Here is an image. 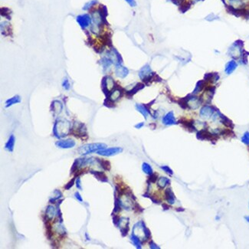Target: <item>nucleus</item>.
Listing matches in <instances>:
<instances>
[{
  "label": "nucleus",
  "mask_w": 249,
  "mask_h": 249,
  "mask_svg": "<svg viewBox=\"0 0 249 249\" xmlns=\"http://www.w3.org/2000/svg\"><path fill=\"white\" fill-rule=\"evenodd\" d=\"M56 213L55 208L53 205H48L45 211V216L48 220H52Z\"/></svg>",
  "instance_id": "21"
},
{
  "label": "nucleus",
  "mask_w": 249,
  "mask_h": 249,
  "mask_svg": "<svg viewBox=\"0 0 249 249\" xmlns=\"http://www.w3.org/2000/svg\"><path fill=\"white\" fill-rule=\"evenodd\" d=\"M162 208H163V209L164 210H168L170 208V206L169 205H167V204H166V203H164V204H162Z\"/></svg>",
  "instance_id": "49"
},
{
  "label": "nucleus",
  "mask_w": 249,
  "mask_h": 249,
  "mask_svg": "<svg viewBox=\"0 0 249 249\" xmlns=\"http://www.w3.org/2000/svg\"><path fill=\"white\" fill-rule=\"evenodd\" d=\"M57 147L61 149H70L75 146V141L71 139H67V140H60L55 143Z\"/></svg>",
  "instance_id": "8"
},
{
  "label": "nucleus",
  "mask_w": 249,
  "mask_h": 249,
  "mask_svg": "<svg viewBox=\"0 0 249 249\" xmlns=\"http://www.w3.org/2000/svg\"><path fill=\"white\" fill-rule=\"evenodd\" d=\"M204 84H205V83H204V81H198L197 84H196V87H195L193 92H192V94H198V93L200 92V91L202 90L203 87H204Z\"/></svg>",
  "instance_id": "32"
},
{
  "label": "nucleus",
  "mask_w": 249,
  "mask_h": 249,
  "mask_svg": "<svg viewBox=\"0 0 249 249\" xmlns=\"http://www.w3.org/2000/svg\"><path fill=\"white\" fill-rule=\"evenodd\" d=\"M143 125H144V123L141 122V123H139V124H137V125H135V127L137 128V129H140V128L143 127Z\"/></svg>",
  "instance_id": "48"
},
{
  "label": "nucleus",
  "mask_w": 249,
  "mask_h": 249,
  "mask_svg": "<svg viewBox=\"0 0 249 249\" xmlns=\"http://www.w3.org/2000/svg\"><path fill=\"white\" fill-rule=\"evenodd\" d=\"M75 184H76V186H77V188H78V189H80V190L82 189V186H81V179H80L79 177L76 178Z\"/></svg>",
  "instance_id": "43"
},
{
  "label": "nucleus",
  "mask_w": 249,
  "mask_h": 249,
  "mask_svg": "<svg viewBox=\"0 0 249 249\" xmlns=\"http://www.w3.org/2000/svg\"><path fill=\"white\" fill-rule=\"evenodd\" d=\"M77 22H78V24L81 25V28H87V26L91 23V18L87 14H84V15H78L77 17Z\"/></svg>",
  "instance_id": "10"
},
{
  "label": "nucleus",
  "mask_w": 249,
  "mask_h": 249,
  "mask_svg": "<svg viewBox=\"0 0 249 249\" xmlns=\"http://www.w3.org/2000/svg\"><path fill=\"white\" fill-rule=\"evenodd\" d=\"M90 173L91 174L95 176L97 179H98L100 182H103V183H107L108 182V179H107V175L103 173V172H99V171H94V170H90Z\"/></svg>",
  "instance_id": "16"
},
{
  "label": "nucleus",
  "mask_w": 249,
  "mask_h": 249,
  "mask_svg": "<svg viewBox=\"0 0 249 249\" xmlns=\"http://www.w3.org/2000/svg\"><path fill=\"white\" fill-rule=\"evenodd\" d=\"M121 204H120V199L116 198L115 199V204H114V213H117L121 209Z\"/></svg>",
  "instance_id": "33"
},
{
  "label": "nucleus",
  "mask_w": 249,
  "mask_h": 249,
  "mask_svg": "<svg viewBox=\"0 0 249 249\" xmlns=\"http://www.w3.org/2000/svg\"><path fill=\"white\" fill-rule=\"evenodd\" d=\"M144 235H145V238H146V240L151 238V232H150L149 229H147L146 227L144 228Z\"/></svg>",
  "instance_id": "41"
},
{
  "label": "nucleus",
  "mask_w": 249,
  "mask_h": 249,
  "mask_svg": "<svg viewBox=\"0 0 249 249\" xmlns=\"http://www.w3.org/2000/svg\"><path fill=\"white\" fill-rule=\"evenodd\" d=\"M95 3H97V0H92V1L87 2V3L85 4V6L83 7V9L84 10L89 9H90V8L92 6H94Z\"/></svg>",
  "instance_id": "37"
},
{
  "label": "nucleus",
  "mask_w": 249,
  "mask_h": 249,
  "mask_svg": "<svg viewBox=\"0 0 249 249\" xmlns=\"http://www.w3.org/2000/svg\"><path fill=\"white\" fill-rule=\"evenodd\" d=\"M242 142L246 145H249V132H245L242 137Z\"/></svg>",
  "instance_id": "34"
},
{
  "label": "nucleus",
  "mask_w": 249,
  "mask_h": 249,
  "mask_svg": "<svg viewBox=\"0 0 249 249\" xmlns=\"http://www.w3.org/2000/svg\"><path fill=\"white\" fill-rule=\"evenodd\" d=\"M135 107H136L137 111H139L144 116V118L147 119V117L149 115V111L146 106L143 105V104H140V103H137Z\"/></svg>",
  "instance_id": "18"
},
{
  "label": "nucleus",
  "mask_w": 249,
  "mask_h": 249,
  "mask_svg": "<svg viewBox=\"0 0 249 249\" xmlns=\"http://www.w3.org/2000/svg\"><path fill=\"white\" fill-rule=\"evenodd\" d=\"M62 86L63 87H64V89H65V90H69V89H70V83H69L68 78H65V79H64L62 83Z\"/></svg>",
  "instance_id": "40"
},
{
  "label": "nucleus",
  "mask_w": 249,
  "mask_h": 249,
  "mask_svg": "<svg viewBox=\"0 0 249 249\" xmlns=\"http://www.w3.org/2000/svg\"><path fill=\"white\" fill-rule=\"evenodd\" d=\"M143 87H144V85L143 84H137L135 85L134 87H133V88L130 89V90H128L127 94H129V95H133V94H136L138 90H141V89H143Z\"/></svg>",
  "instance_id": "30"
},
{
  "label": "nucleus",
  "mask_w": 249,
  "mask_h": 249,
  "mask_svg": "<svg viewBox=\"0 0 249 249\" xmlns=\"http://www.w3.org/2000/svg\"><path fill=\"white\" fill-rule=\"evenodd\" d=\"M100 63H101L102 67H103V70H108V69L111 68V65L113 64L112 61L108 58H103L100 60Z\"/></svg>",
  "instance_id": "24"
},
{
  "label": "nucleus",
  "mask_w": 249,
  "mask_h": 249,
  "mask_svg": "<svg viewBox=\"0 0 249 249\" xmlns=\"http://www.w3.org/2000/svg\"><path fill=\"white\" fill-rule=\"evenodd\" d=\"M122 151H123V149L120 147H111L99 150L97 152V153L98 155L103 156V157H112V156L116 155V154L121 153Z\"/></svg>",
  "instance_id": "7"
},
{
  "label": "nucleus",
  "mask_w": 249,
  "mask_h": 249,
  "mask_svg": "<svg viewBox=\"0 0 249 249\" xmlns=\"http://www.w3.org/2000/svg\"><path fill=\"white\" fill-rule=\"evenodd\" d=\"M217 19V18H216V17L213 14H211V15H208V17H206V19L208 21H212V20H214V19Z\"/></svg>",
  "instance_id": "47"
},
{
  "label": "nucleus",
  "mask_w": 249,
  "mask_h": 249,
  "mask_svg": "<svg viewBox=\"0 0 249 249\" xmlns=\"http://www.w3.org/2000/svg\"><path fill=\"white\" fill-rule=\"evenodd\" d=\"M74 196H75V198L77 199H78V201L83 202V199H82V197H81V195H80L79 192H76L75 193H74Z\"/></svg>",
  "instance_id": "45"
},
{
  "label": "nucleus",
  "mask_w": 249,
  "mask_h": 249,
  "mask_svg": "<svg viewBox=\"0 0 249 249\" xmlns=\"http://www.w3.org/2000/svg\"><path fill=\"white\" fill-rule=\"evenodd\" d=\"M162 124H165L166 126L174 125L176 124V120H175V116H174V113L173 111H170L162 117Z\"/></svg>",
  "instance_id": "12"
},
{
  "label": "nucleus",
  "mask_w": 249,
  "mask_h": 249,
  "mask_svg": "<svg viewBox=\"0 0 249 249\" xmlns=\"http://www.w3.org/2000/svg\"><path fill=\"white\" fill-rule=\"evenodd\" d=\"M170 183V180L166 177H160L157 181V186L161 189H163Z\"/></svg>",
  "instance_id": "25"
},
{
  "label": "nucleus",
  "mask_w": 249,
  "mask_h": 249,
  "mask_svg": "<svg viewBox=\"0 0 249 249\" xmlns=\"http://www.w3.org/2000/svg\"><path fill=\"white\" fill-rule=\"evenodd\" d=\"M242 42L238 41L231 45L229 49V55L234 59H238L242 57Z\"/></svg>",
  "instance_id": "4"
},
{
  "label": "nucleus",
  "mask_w": 249,
  "mask_h": 249,
  "mask_svg": "<svg viewBox=\"0 0 249 249\" xmlns=\"http://www.w3.org/2000/svg\"><path fill=\"white\" fill-rule=\"evenodd\" d=\"M125 1L129 4L130 6H133H133H136V5H137V3L135 2V0H125Z\"/></svg>",
  "instance_id": "46"
},
{
  "label": "nucleus",
  "mask_w": 249,
  "mask_h": 249,
  "mask_svg": "<svg viewBox=\"0 0 249 249\" xmlns=\"http://www.w3.org/2000/svg\"><path fill=\"white\" fill-rule=\"evenodd\" d=\"M121 95H122V91L120 89H118V88L114 89V90L111 91V94H110L109 98H108V99L111 100L112 102H115L116 100H117L120 97H121Z\"/></svg>",
  "instance_id": "19"
},
{
  "label": "nucleus",
  "mask_w": 249,
  "mask_h": 249,
  "mask_svg": "<svg viewBox=\"0 0 249 249\" xmlns=\"http://www.w3.org/2000/svg\"><path fill=\"white\" fill-rule=\"evenodd\" d=\"M165 197H166L167 202L170 205H173L174 202H175V196H174L173 192L170 188L166 189L165 190Z\"/></svg>",
  "instance_id": "17"
},
{
  "label": "nucleus",
  "mask_w": 249,
  "mask_h": 249,
  "mask_svg": "<svg viewBox=\"0 0 249 249\" xmlns=\"http://www.w3.org/2000/svg\"><path fill=\"white\" fill-rule=\"evenodd\" d=\"M118 226L120 229H129V218H120Z\"/></svg>",
  "instance_id": "26"
},
{
  "label": "nucleus",
  "mask_w": 249,
  "mask_h": 249,
  "mask_svg": "<svg viewBox=\"0 0 249 249\" xmlns=\"http://www.w3.org/2000/svg\"><path fill=\"white\" fill-rule=\"evenodd\" d=\"M130 239L137 248H142V244H141L140 238H139V237H137V235H135L134 234H133L131 235Z\"/></svg>",
  "instance_id": "27"
},
{
  "label": "nucleus",
  "mask_w": 249,
  "mask_h": 249,
  "mask_svg": "<svg viewBox=\"0 0 249 249\" xmlns=\"http://www.w3.org/2000/svg\"><path fill=\"white\" fill-rule=\"evenodd\" d=\"M52 107H53V111L56 114H59L62 110V104L60 101L55 100L52 103Z\"/></svg>",
  "instance_id": "28"
},
{
  "label": "nucleus",
  "mask_w": 249,
  "mask_h": 249,
  "mask_svg": "<svg viewBox=\"0 0 249 249\" xmlns=\"http://www.w3.org/2000/svg\"><path fill=\"white\" fill-rule=\"evenodd\" d=\"M21 102V98L19 95H15L13 98L7 100L6 101V107H9L10 106H12L15 103H19Z\"/></svg>",
  "instance_id": "22"
},
{
  "label": "nucleus",
  "mask_w": 249,
  "mask_h": 249,
  "mask_svg": "<svg viewBox=\"0 0 249 249\" xmlns=\"http://www.w3.org/2000/svg\"><path fill=\"white\" fill-rule=\"evenodd\" d=\"M142 170L147 175H151L153 173V169H152L151 166L149 163H147V162H143V163Z\"/></svg>",
  "instance_id": "31"
},
{
  "label": "nucleus",
  "mask_w": 249,
  "mask_h": 249,
  "mask_svg": "<svg viewBox=\"0 0 249 249\" xmlns=\"http://www.w3.org/2000/svg\"><path fill=\"white\" fill-rule=\"evenodd\" d=\"M149 248L152 249H159L160 248L159 247V246H157V245H156L155 243L153 242H150V243H149Z\"/></svg>",
  "instance_id": "44"
},
{
  "label": "nucleus",
  "mask_w": 249,
  "mask_h": 249,
  "mask_svg": "<svg viewBox=\"0 0 249 249\" xmlns=\"http://www.w3.org/2000/svg\"><path fill=\"white\" fill-rule=\"evenodd\" d=\"M57 232H58V234H61V235H65L66 234V231H65V228L61 225H58L57 226Z\"/></svg>",
  "instance_id": "36"
},
{
  "label": "nucleus",
  "mask_w": 249,
  "mask_h": 249,
  "mask_svg": "<svg viewBox=\"0 0 249 249\" xmlns=\"http://www.w3.org/2000/svg\"><path fill=\"white\" fill-rule=\"evenodd\" d=\"M115 74L116 75L120 78H124L129 74V70L126 67L120 65H116V69H115Z\"/></svg>",
  "instance_id": "14"
},
{
  "label": "nucleus",
  "mask_w": 249,
  "mask_h": 249,
  "mask_svg": "<svg viewBox=\"0 0 249 249\" xmlns=\"http://www.w3.org/2000/svg\"><path fill=\"white\" fill-rule=\"evenodd\" d=\"M153 75H154V73L149 65H144L139 71V77L140 79L145 82H147L149 80H151Z\"/></svg>",
  "instance_id": "6"
},
{
  "label": "nucleus",
  "mask_w": 249,
  "mask_h": 249,
  "mask_svg": "<svg viewBox=\"0 0 249 249\" xmlns=\"http://www.w3.org/2000/svg\"><path fill=\"white\" fill-rule=\"evenodd\" d=\"M106 147H107V145L105 143H101L85 144L78 149V153L80 155H87L89 153H95L101 149H106Z\"/></svg>",
  "instance_id": "2"
},
{
  "label": "nucleus",
  "mask_w": 249,
  "mask_h": 249,
  "mask_svg": "<svg viewBox=\"0 0 249 249\" xmlns=\"http://www.w3.org/2000/svg\"><path fill=\"white\" fill-rule=\"evenodd\" d=\"M225 2L234 10H241L245 5L243 0H225Z\"/></svg>",
  "instance_id": "13"
},
{
  "label": "nucleus",
  "mask_w": 249,
  "mask_h": 249,
  "mask_svg": "<svg viewBox=\"0 0 249 249\" xmlns=\"http://www.w3.org/2000/svg\"><path fill=\"white\" fill-rule=\"evenodd\" d=\"M75 179H76L75 178H74V179H72L71 181H69L68 183H67V184L65 186V189H66V190L70 189L71 188V187L73 186H74V182H75Z\"/></svg>",
  "instance_id": "38"
},
{
  "label": "nucleus",
  "mask_w": 249,
  "mask_h": 249,
  "mask_svg": "<svg viewBox=\"0 0 249 249\" xmlns=\"http://www.w3.org/2000/svg\"><path fill=\"white\" fill-rule=\"evenodd\" d=\"M115 87V82L111 77L106 76L102 80V90L106 96L109 95L110 91L114 90Z\"/></svg>",
  "instance_id": "5"
},
{
  "label": "nucleus",
  "mask_w": 249,
  "mask_h": 249,
  "mask_svg": "<svg viewBox=\"0 0 249 249\" xmlns=\"http://www.w3.org/2000/svg\"><path fill=\"white\" fill-rule=\"evenodd\" d=\"M107 58L112 61L113 63H114L116 65H118L121 64V57L119 55V53L116 52V50L114 48H113L107 53Z\"/></svg>",
  "instance_id": "11"
},
{
  "label": "nucleus",
  "mask_w": 249,
  "mask_h": 249,
  "mask_svg": "<svg viewBox=\"0 0 249 249\" xmlns=\"http://www.w3.org/2000/svg\"><path fill=\"white\" fill-rule=\"evenodd\" d=\"M157 179H158V175L156 173H152L151 175H149V179H148V182L149 183H156L157 181Z\"/></svg>",
  "instance_id": "35"
},
{
  "label": "nucleus",
  "mask_w": 249,
  "mask_h": 249,
  "mask_svg": "<svg viewBox=\"0 0 249 249\" xmlns=\"http://www.w3.org/2000/svg\"><path fill=\"white\" fill-rule=\"evenodd\" d=\"M71 130V124L67 120H58L54 126L53 133L57 138L60 139L68 134Z\"/></svg>",
  "instance_id": "1"
},
{
  "label": "nucleus",
  "mask_w": 249,
  "mask_h": 249,
  "mask_svg": "<svg viewBox=\"0 0 249 249\" xmlns=\"http://www.w3.org/2000/svg\"><path fill=\"white\" fill-rule=\"evenodd\" d=\"M201 98H199L196 96H188L183 98L179 101L180 105L183 108H189L191 110L198 109L202 104Z\"/></svg>",
  "instance_id": "3"
},
{
  "label": "nucleus",
  "mask_w": 249,
  "mask_h": 249,
  "mask_svg": "<svg viewBox=\"0 0 249 249\" xmlns=\"http://www.w3.org/2000/svg\"><path fill=\"white\" fill-rule=\"evenodd\" d=\"M161 169H162V170L164 172H166V173H168L169 175H173V170H171V169L168 166H161Z\"/></svg>",
  "instance_id": "39"
},
{
  "label": "nucleus",
  "mask_w": 249,
  "mask_h": 249,
  "mask_svg": "<svg viewBox=\"0 0 249 249\" xmlns=\"http://www.w3.org/2000/svg\"><path fill=\"white\" fill-rule=\"evenodd\" d=\"M15 136L13 134H12L10 136V137L8 140L7 143L5 145V149L6 150L9 152H12L14 150V146H15Z\"/></svg>",
  "instance_id": "20"
},
{
  "label": "nucleus",
  "mask_w": 249,
  "mask_h": 249,
  "mask_svg": "<svg viewBox=\"0 0 249 249\" xmlns=\"http://www.w3.org/2000/svg\"><path fill=\"white\" fill-rule=\"evenodd\" d=\"M192 127H193V129L197 130L199 131H201L202 130H205L206 124H205V122L196 120V121L192 122Z\"/></svg>",
  "instance_id": "23"
},
{
  "label": "nucleus",
  "mask_w": 249,
  "mask_h": 249,
  "mask_svg": "<svg viewBox=\"0 0 249 249\" xmlns=\"http://www.w3.org/2000/svg\"><path fill=\"white\" fill-rule=\"evenodd\" d=\"M120 218L118 216H114L113 217V222H114V224L115 225L118 226L119 222H120Z\"/></svg>",
  "instance_id": "42"
},
{
  "label": "nucleus",
  "mask_w": 249,
  "mask_h": 249,
  "mask_svg": "<svg viewBox=\"0 0 249 249\" xmlns=\"http://www.w3.org/2000/svg\"><path fill=\"white\" fill-rule=\"evenodd\" d=\"M215 113V109L209 105H205L202 107L200 110V116L203 119H209L213 116Z\"/></svg>",
  "instance_id": "9"
},
{
  "label": "nucleus",
  "mask_w": 249,
  "mask_h": 249,
  "mask_svg": "<svg viewBox=\"0 0 249 249\" xmlns=\"http://www.w3.org/2000/svg\"><path fill=\"white\" fill-rule=\"evenodd\" d=\"M97 160L100 162L102 168L106 171H109L111 170V162L108 160H103V159H97Z\"/></svg>",
  "instance_id": "29"
},
{
  "label": "nucleus",
  "mask_w": 249,
  "mask_h": 249,
  "mask_svg": "<svg viewBox=\"0 0 249 249\" xmlns=\"http://www.w3.org/2000/svg\"><path fill=\"white\" fill-rule=\"evenodd\" d=\"M237 67H238V64L236 61L234 60H231L225 65V72L227 74H231L234 71V70L237 68Z\"/></svg>",
  "instance_id": "15"
}]
</instances>
